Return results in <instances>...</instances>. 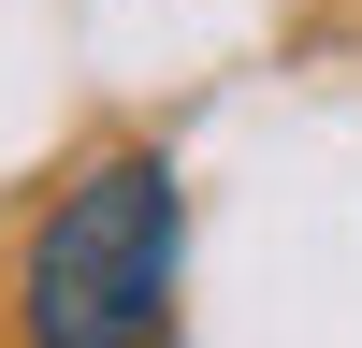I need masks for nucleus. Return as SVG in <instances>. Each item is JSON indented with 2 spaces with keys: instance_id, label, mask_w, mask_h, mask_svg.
Wrapping results in <instances>:
<instances>
[{
  "instance_id": "obj_1",
  "label": "nucleus",
  "mask_w": 362,
  "mask_h": 348,
  "mask_svg": "<svg viewBox=\"0 0 362 348\" xmlns=\"http://www.w3.org/2000/svg\"><path fill=\"white\" fill-rule=\"evenodd\" d=\"M189 189L160 145H102L15 247V348H174Z\"/></svg>"
}]
</instances>
